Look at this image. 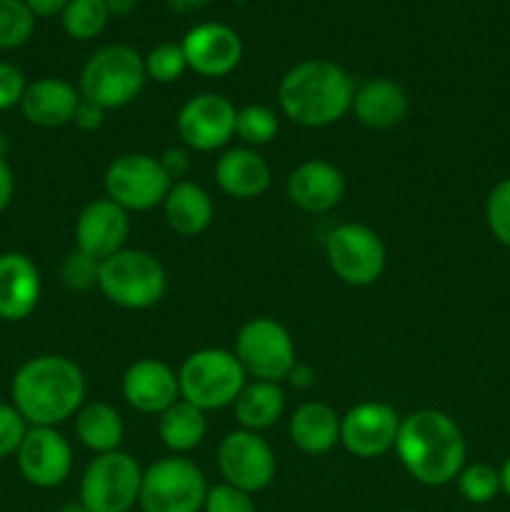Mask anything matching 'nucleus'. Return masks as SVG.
Wrapping results in <instances>:
<instances>
[{"mask_svg": "<svg viewBox=\"0 0 510 512\" xmlns=\"http://www.w3.org/2000/svg\"><path fill=\"white\" fill-rule=\"evenodd\" d=\"M393 450L405 473L428 488L453 483L468 458L463 430L448 413L435 408L415 410L400 418Z\"/></svg>", "mask_w": 510, "mask_h": 512, "instance_id": "obj_1", "label": "nucleus"}, {"mask_svg": "<svg viewBox=\"0 0 510 512\" xmlns=\"http://www.w3.org/2000/svg\"><path fill=\"white\" fill-rule=\"evenodd\" d=\"M85 375L65 355H35L13 375L10 398L30 428H55L85 405Z\"/></svg>", "mask_w": 510, "mask_h": 512, "instance_id": "obj_2", "label": "nucleus"}, {"mask_svg": "<svg viewBox=\"0 0 510 512\" xmlns=\"http://www.w3.org/2000/svg\"><path fill=\"white\" fill-rule=\"evenodd\" d=\"M353 95L355 83L348 70L328 58L300 60L278 85L280 113L303 128H328L343 120Z\"/></svg>", "mask_w": 510, "mask_h": 512, "instance_id": "obj_3", "label": "nucleus"}, {"mask_svg": "<svg viewBox=\"0 0 510 512\" xmlns=\"http://www.w3.org/2000/svg\"><path fill=\"white\" fill-rule=\"evenodd\" d=\"M145 60L135 48L125 43L103 45L95 50L80 73V98L103 110L123 108L133 103L143 90Z\"/></svg>", "mask_w": 510, "mask_h": 512, "instance_id": "obj_4", "label": "nucleus"}, {"mask_svg": "<svg viewBox=\"0 0 510 512\" xmlns=\"http://www.w3.org/2000/svg\"><path fill=\"white\" fill-rule=\"evenodd\" d=\"M168 278L155 255L123 248L98 268V290L125 310H148L163 300Z\"/></svg>", "mask_w": 510, "mask_h": 512, "instance_id": "obj_5", "label": "nucleus"}, {"mask_svg": "<svg viewBox=\"0 0 510 512\" xmlns=\"http://www.w3.org/2000/svg\"><path fill=\"white\" fill-rule=\"evenodd\" d=\"M248 383L243 365L235 353L223 348H203L190 353L178 370L180 398L190 405L208 410L228 408Z\"/></svg>", "mask_w": 510, "mask_h": 512, "instance_id": "obj_6", "label": "nucleus"}, {"mask_svg": "<svg viewBox=\"0 0 510 512\" xmlns=\"http://www.w3.org/2000/svg\"><path fill=\"white\" fill-rule=\"evenodd\" d=\"M208 488L193 460L170 455L143 470L138 505L143 512H203Z\"/></svg>", "mask_w": 510, "mask_h": 512, "instance_id": "obj_7", "label": "nucleus"}, {"mask_svg": "<svg viewBox=\"0 0 510 512\" xmlns=\"http://www.w3.org/2000/svg\"><path fill=\"white\" fill-rule=\"evenodd\" d=\"M143 470L123 450L95 455L80 478V503L90 512H130L140 500Z\"/></svg>", "mask_w": 510, "mask_h": 512, "instance_id": "obj_8", "label": "nucleus"}, {"mask_svg": "<svg viewBox=\"0 0 510 512\" xmlns=\"http://www.w3.org/2000/svg\"><path fill=\"white\" fill-rule=\"evenodd\" d=\"M235 358L243 365L245 375L253 380L280 383L290 378L295 360V343L288 328L273 318H253L238 330L235 338Z\"/></svg>", "mask_w": 510, "mask_h": 512, "instance_id": "obj_9", "label": "nucleus"}, {"mask_svg": "<svg viewBox=\"0 0 510 512\" xmlns=\"http://www.w3.org/2000/svg\"><path fill=\"white\" fill-rule=\"evenodd\" d=\"M325 258L335 278L353 288L378 283L388 263V250L373 228L360 223H343L325 238Z\"/></svg>", "mask_w": 510, "mask_h": 512, "instance_id": "obj_10", "label": "nucleus"}, {"mask_svg": "<svg viewBox=\"0 0 510 512\" xmlns=\"http://www.w3.org/2000/svg\"><path fill=\"white\" fill-rule=\"evenodd\" d=\"M105 198L118 203L123 210L145 213L163 205L168 195L170 175L165 173L158 158L148 153L118 155L105 170Z\"/></svg>", "mask_w": 510, "mask_h": 512, "instance_id": "obj_11", "label": "nucleus"}, {"mask_svg": "<svg viewBox=\"0 0 510 512\" xmlns=\"http://www.w3.org/2000/svg\"><path fill=\"white\" fill-rule=\"evenodd\" d=\"M218 470L223 483L255 495L273 483L275 453L258 433L233 430L218 445Z\"/></svg>", "mask_w": 510, "mask_h": 512, "instance_id": "obj_12", "label": "nucleus"}, {"mask_svg": "<svg viewBox=\"0 0 510 512\" xmlns=\"http://www.w3.org/2000/svg\"><path fill=\"white\" fill-rule=\"evenodd\" d=\"M400 415L393 405L365 400L340 418V445L360 460H373L395 448Z\"/></svg>", "mask_w": 510, "mask_h": 512, "instance_id": "obj_13", "label": "nucleus"}, {"mask_svg": "<svg viewBox=\"0 0 510 512\" xmlns=\"http://www.w3.org/2000/svg\"><path fill=\"white\" fill-rule=\"evenodd\" d=\"M235 105L220 93H200L185 100L178 113V135L185 148L210 153L230 143L235 135Z\"/></svg>", "mask_w": 510, "mask_h": 512, "instance_id": "obj_14", "label": "nucleus"}, {"mask_svg": "<svg viewBox=\"0 0 510 512\" xmlns=\"http://www.w3.org/2000/svg\"><path fill=\"white\" fill-rule=\"evenodd\" d=\"M18 470L35 488H58L73 470V448L55 428H28L18 453Z\"/></svg>", "mask_w": 510, "mask_h": 512, "instance_id": "obj_15", "label": "nucleus"}, {"mask_svg": "<svg viewBox=\"0 0 510 512\" xmlns=\"http://www.w3.org/2000/svg\"><path fill=\"white\" fill-rule=\"evenodd\" d=\"M188 70L203 78H223L233 73L243 60V40L225 23H200L183 38Z\"/></svg>", "mask_w": 510, "mask_h": 512, "instance_id": "obj_16", "label": "nucleus"}, {"mask_svg": "<svg viewBox=\"0 0 510 512\" xmlns=\"http://www.w3.org/2000/svg\"><path fill=\"white\" fill-rule=\"evenodd\" d=\"M128 235V210H123L110 198L90 200L75 220V248L98 263L123 250Z\"/></svg>", "mask_w": 510, "mask_h": 512, "instance_id": "obj_17", "label": "nucleus"}, {"mask_svg": "<svg viewBox=\"0 0 510 512\" xmlns=\"http://www.w3.org/2000/svg\"><path fill=\"white\" fill-rule=\"evenodd\" d=\"M123 398L138 413H165L180 400L178 373L158 358L135 360L123 375Z\"/></svg>", "mask_w": 510, "mask_h": 512, "instance_id": "obj_18", "label": "nucleus"}, {"mask_svg": "<svg viewBox=\"0 0 510 512\" xmlns=\"http://www.w3.org/2000/svg\"><path fill=\"white\" fill-rule=\"evenodd\" d=\"M285 195L305 213H328L345 198V175L328 160H305L285 180Z\"/></svg>", "mask_w": 510, "mask_h": 512, "instance_id": "obj_19", "label": "nucleus"}, {"mask_svg": "<svg viewBox=\"0 0 510 512\" xmlns=\"http://www.w3.org/2000/svg\"><path fill=\"white\" fill-rule=\"evenodd\" d=\"M40 290V270L28 255L15 250L0 255V320L20 323L30 318V313L38 308Z\"/></svg>", "mask_w": 510, "mask_h": 512, "instance_id": "obj_20", "label": "nucleus"}, {"mask_svg": "<svg viewBox=\"0 0 510 512\" xmlns=\"http://www.w3.org/2000/svg\"><path fill=\"white\" fill-rule=\"evenodd\" d=\"M410 98L393 78H370L355 88L350 113L360 125L373 130L398 128L408 118Z\"/></svg>", "mask_w": 510, "mask_h": 512, "instance_id": "obj_21", "label": "nucleus"}, {"mask_svg": "<svg viewBox=\"0 0 510 512\" xmlns=\"http://www.w3.org/2000/svg\"><path fill=\"white\" fill-rule=\"evenodd\" d=\"M80 90L63 78H38L28 83L20 110L38 128H63L73 123L80 105Z\"/></svg>", "mask_w": 510, "mask_h": 512, "instance_id": "obj_22", "label": "nucleus"}, {"mask_svg": "<svg viewBox=\"0 0 510 512\" xmlns=\"http://www.w3.org/2000/svg\"><path fill=\"white\" fill-rule=\"evenodd\" d=\"M215 183L235 200H255L270 188V168L253 148H230L215 160Z\"/></svg>", "mask_w": 510, "mask_h": 512, "instance_id": "obj_23", "label": "nucleus"}, {"mask_svg": "<svg viewBox=\"0 0 510 512\" xmlns=\"http://www.w3.org/2000/svg\"><path fill=\"white\" fill-rule=\"evenodd\" d=\"M163 215L170 230L185 235V238H195L213 223V198L203 185L193 183V180H178L170 185L168 195H165Z\"/></svg>", "mask_w": 510, "mask_h": 512, "instance_id": "obj_24", "label": "nucleus"}, {"mask_svg": "<svg viewBox=\"0 0 510 512\" xmlns=\"http://www.w3.org/2000/svg\"><path fill=\"white\" fill-rule=\"evenodd\" d=\"M288 433L300 453L325 455L340 443V415L330 405L310 400L290 415Z\"/></svg>", "mask_w": 510, "mask_h": 512, "instance_id": "obj_25", "label": "nucleus"}, {"mask_svg": "<svg viewBox=\"0 0 510 512\" xmlns=\"http://www.w3.org/2000/svg\"><path fill=\"white\" fill-rule=\"evenodd\" d=\"M233 410L240 428L250 430V433H260V430L273 428L283 418L285 393L280 383L253 380V383H245V388L240 390L233 403Z\"/></svg>", "mask_w": 510, "mask_h": 512, "instance_id": "obj_26", "label": "nucleus"}, {"mask_svg": "<svg viewBox=\"0 0 510 512\" xmlns=\"http://www.w3.org/2000/svg\"><path fill=\"white\" fill-rule=\"evenodd\" d=\"M75 435L90 453L105 455L120 450V443L125 438V425L113 405L95 400V403H85L75 413Z\"/></svg>", "mask_w": 510, "mask_h": 512, "instance_id": "obj_27", "label": "nucleus"}, {"mask_svg": "<svg viewBox=\"0 0 510 512\" xmlns=\"http://www.w3.org/2000/svg\"><path fill=\"white\" fill-rule=\"evenodd\" d=\"M158 435L173 455H185L198 448L208 435L205 413L180 398L165 413L158 415Z\"/></svg>", "mask_w": 510, "mask_h": 512, "instance_id": "obj_28", "label": "nucleus"}, {"mask_svg": "<svg viewBox=\"0 0 510 512\" xmlns=\"http://www.w3.org/2000/svg\"><path fill=\"white\" fill-rule=\"evenodd\" d=\"M60 20L63 30L73 40H93L105 30L110 13L105 0H70Z\"/></svg>", "mask_w": 510, "mask_h": 512, "instance_id": "obj_29", "label": "nucleus"}, {"mask_svg": "<svg viewBox=\"0 0 510 512\" xmlns=\"http://www.w3.org/2000/svg\"><path fill=\"white\" fill-rule=\"evenodd\" d=\"M280 130V120L273 108L268 105H245L235 115V135L243 140L245 148H263V145L273 143L275 135Z\"/></svg>", "mask_w": 510, "mask_h": 512, "instance_id": "obj_30", "label": "nucleus"}, {"mask_svg": "<svg viewBox=\"0 0 510 512\" xmlns=\"http://www.w3.org/2000/svg\"><path fill=\"white\" fill-rule=\"evenodd\" d=\"M458 493L470 505L493 503L503 490H500V473L488 463H470L455 478Z\"/></svg>", "mask_w": 510, "mask_h": 512, "instance_id": "obj_31", "label": "nucleus"}, {"mask_svg": "<svg viewBox=\"0 0 510 512\" xmlns=\"http://www.w3.org/2000/svg\"><path fill=\"white\" fill-rule=\"evenodd\" d=\"M35 15L25 0H0V50H15L30 40Z\"/></svg>", "mask_w": 510, "mask_h": 512, "instance_id": "obj_32", "label": "nucleus"}, {"mask_svg": "<svg viewBox=\"0 0 510 512\" xmlns=\"http://www.w3.org/2000/svg\"><path fill=\"white\" fill-rule=\"evenodd\" d=\"M145 75L148 80H155L160 85L175 83L183 78L188 70V60H185L183 45L180 43H160L145 55Z\"/></svg>", "mask_w": 510, "mask_h": 512, "instance_id": "obj_33", "label": "nucleus"}, {"mask_svg": "<svg viewBox=\"0 0 510 512\" xmlns=\"http://www.w3.org/2000/svg\"><path fill=\"white\" fill-rule=\"evenodd\" d=\"M485 223L493 238L510 248V178L495 183L485 198Z\"/></svg>", "mask_w": 510, "mask_h": 512, "instance_id": "obj_34", "label": "nucleus"}, {"mask_svg": "<svg viewBox=\"0 0 510 512\" xmlns=\"http://www.w3.org/2000/svg\"><path fill=\"white\" fill-rule=\"evenodd\" d=\"M98 268L100 263L90 255L80 253L78 248L70 250L60 263V280L73 293H85L90 288H98Z\"/></svg>", "mask_w": 510, "mask_h": 512, "instance_id": "obj_35", "label": "nucleus"}, {"mask_svg": "<svg viewBox=\"0 0 510 512\" xmlns=\"http://www.w3.org/2000/svg\"><path fill=\"white\" fill-rule=\"evenodd\" d=\"M203 512H255L253 495L228 483L213 485L205 495Z\"/></svg>", "mask_w": 510, "mask_h": 512, "instance_id": "obj_36", "label": "nucleus"}, {"mask_svg": "<svg viewBox=\"0 0 510 512\" xmlns=\"http://www.w3.org/2000/svg\"><path fill=\"white\" fill-rule=\"evenodd\" d=\"M28 428L30 425L25 423V418L15 410L13 403H0V460L18 453Z\"/></svg>", "mask_w": 510, "mask_h": 512, "instance_id": "obj_37", "label": "nucleus"}, {"mask_svg": "<svg viewBox=\"0 0 510 512\" xmlns=\"http://www.w3.org/2000/svg\"><path fill=\"white\" fill-rule=\"evenodd\" d=\"M28 80L23 70L13 63H0V110H10L23 100Z\"/></svg>", "mask_w": 510, "mask_h": 512, "instance_id": "obj_38", "label": "nucleus"}, {"mask_svg": "<svg viewBox=\"0 0 510 512\" xmlns=\"http://www.w3.org/2000/svg\"><path fill=\"white\" fill-rule=\"evenodd\" d=\"M158 160H160V165H163L165 173L170 175V180H173V183L183 180V175L188 173V168H190V155H188V150H183V148H168Z\"/></svg>", "mask_w": 510, "mask_h": 512, "instance_id": "obj_39", "label": "nucleus"}, {"mask_svg": "<svg viewBox=\"0 0 510 512\" xmlns=\"http://www.w3.org/2000/svg\"><path fill=\"white\" fill-rule=\"evenodd\" d=\"M105 113H108V110L98 108V105L88 103V100H80L78 110H75L73 123L78 125V128L83 130V133H93V130L103 128V123H105Z\"/></svg>", "mask_w": 510, "mask_h": 512, "instance_id": "obj_40", "label": "nucleus"}, {"mask_svg": "<svg viewBox=\"0 0 510 512\" xmlns=\"http://www.w3.org/2000/svg\"><path fill=\"white\" fill-rule=\"evenodd\" d=\"M13 193H15L13 168L8 165L5 155H0V213H3V210L10 205V200H13Z\"/></svg>", "mask_w": 510, "mask_h": 512, "instance_id": "obj_41", "label": "nucleus"}, {"mask_svg": "<svg viewBox=\"0 0 510 512\" xmlns=\"http://www.w3.org/2000/svg\"><path fill=\"white\" fill-rule=\"evenodd\" d=\"M68 3L70 0H25V5H28V10L35 15V18H53V15H63L65 5Z\"/></svg>", "mask_w": 510, "mask_h": 512, "instance_id": "obj_42", "label": "nucleus"}, {"mask_svg": "<svg viewBox=\"0 0 510 512\" xmlns=\"http://www.w3.org/2000/svg\"><path fill=\"white\" fill-rule=\"evenodd\" d=\"M108 5V13L115 15V18H123V15L133 13V8L138 5V0H105Z\"/></svg>", "mask_w": 510, "mask_h": 512, "instance_id": "obj_43", "label": "nucleus"}, {"mask_svg": "<svg viewBox=\"0 0 510 512\" xmlns=\"http://www.w3.org/2000/svg\"><path fill=\"white\" fill-rule=\"evenodd\" d=\"M498 473H500V490H503V493L510 498V455L505 458V463L500 465Z\"/></svg>", "mask_w": 510, "mask_h": 512, "instance_id": "obj_44", "label": "nucleus"}, {"mask_svg": "<svg viewBox=\"0 0 510 512\" xmlns=\"http://www.w3.org/2000/svg\"><path fill=\"white\" fill-rule=\"evenodd\" d=\"M58 512H90V510L85 508V505L80 503V500H78V503H68V505H63V508H60Z\"/></svg>", "mask_w": 510, "mask_h": 512, "instance_id": "obj_45", "label": "nucleus"}, {"mask_svg": "<svg viewBox=\"0 0 510 512\" xmlns=\"http://www.w3.org/2000/svg\"><path fill=\"white\" fill-rule=\"evenodd\" d=\"M395 512H413V510H395Z\"/></svg>", "mask_w": 510, "mask_h": 512, "instance_id": "obj_46", "label": "nucleus"}]
</instances>
